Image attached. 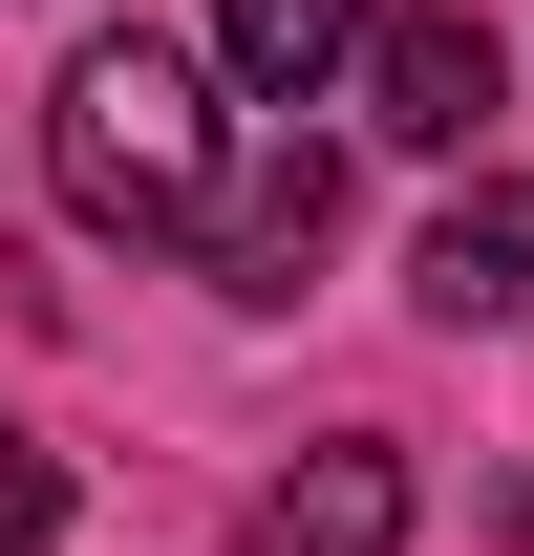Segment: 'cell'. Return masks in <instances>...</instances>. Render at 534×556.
<instances>
[{"label":"cell","instance_id":"6da1fadb","mask_svg":"<svg viewBox=\"0 0 534 556\" xmlns=\"http://www.w3.org/2000/svg\"><path fill=\"white\" fill-rule=\"evenodd\" d=\"M43 172H65L86 236H214V193H236V108H214L193 43L107 22V43H65V86H43Z\"/></svg>","mask_w":534,"mask_h":556},{"label":"cell","instance_id":"ba28073f","mask_svg":"<svg viewBox=\"0 0 534 556\" xmlns=\"http://www.w3.org/2000/svg\"><path fill=\"white\" fill-rule=\"evenodd\" d=\"M492 556H534V492H513V514H492Z\"/></svg>","mask_w":534,"mask_h":556},{"label":"cell","instance_id":"3957f363","mask_svg":"<svg viewBox=\"0 0 534 556\" xmlns=\"http://www.w3.org/2000/svg\"><path fill=\"white\" fill-rule=\"evenodd\" d=\"M321 236H342V150L278 108V129L236 150V193H214V236H193V257L236 278V300H300V257H321Z\"/></svg>","mask_w":534,"mask_h":556},{"label":"cell","instance_id":"5b68a950","mask_svg":"<svg viewBox=\"0 0 534 556\" xmlns=\"http://www.w3.org/2000/svg\"><path fill=\"white\" fill-rule=\"evenodd\" d=\"M257 556H406V450L385 428L300 450V492H257Z\"/></svg>","mask_w":534,"mask_h":556},{"label":"cell","instance_id":"277c9868","mask_svg":"<svg viewBox=\"0 0 534 556\" xmlns=\"http://www.w3.org/2000/svg\"><path fill=\"white\" fill-rule=\"evenodd\" d=\"M406 300H428V321H534V172H492V193H449V214H428Z\"/></svg>","mask_w":534,"mask_h":556},{"label":"cell","instance_id":"7a4b0ae2","mask_svg":"<svg viewBox=\"0 0 534 556\" xmlns=\"http://www.w3.org/2000/svg\"><path fill=\"white\" fill-rule=\"evenodd\" d=\"M364 129L385 150H470L492 129V108H513V43H492V22H449V0H406V22H364Z\"/></svg>","mask_w":534,"mask_h":556},{"label":"cell","instance_id":"8992f818","mask_svg":"<svg viewBox=\"0 0 534 556\" xmlns=\"http://www.w3.org/2000/svg\"><path fill=\"white\" fill-rule=\"evenodd\" d=\"M214 65L257 86V108H300V86L364 65V0H214Z\"/></svg>","mask_w":534,"mask_h":556},{"label":"cell","instance_id":"52a82bcc","mask_svg":"<svg viewBox=\"0 0 534 556\" xmlns=\"http://www.w3.org/2000/svg\"><path fill=\"white\" fill-rule=\"evenodd\" d=\"M65 535V450H43V428H0V556H43Z\"/></svg>","mask_w":534,"mask_h":556}]
</instances>
